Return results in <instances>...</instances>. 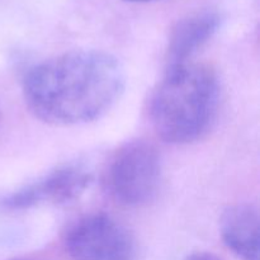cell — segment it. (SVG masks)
<instances>
[{
  "label": "cell",
  "mask_w": 260,
  "mask_h": 260,
  "mask_svg": "<svg viewBox=\"0 0 260 260\" xmlns=\"http://www.w3.org/2000/svg\"><path fill=\"white\" fill-rule=\"evenodd\" d=\"M220 81L207 63L167 69L150 99V121L164 141L190 144L205 136L217 116Z\"/></svg>",
  "instance_id": "obj_2"
},
{
  "label": "cell",
  "mask_w": 260,
  "mask_h": 260,
  "mask_svg": "<svg viewBox=\"0 0 260 260\" xmlns=\"http://www.w3.org/2000/svg\"><path fill=\"white\" fill-rule=\"evenodd\" d=\"M127 2H135V3H145V2H155V0H127Z\"/></svg>",
  "instance_id": "obj_9"
},
{
  "label": "cell",
  "mask_w": 260,
  "mask_h": 260,
  "mask_svg": "<svg viewBox=\"0 0 260 260\" xmlns=\"http://www.w3.org/2000/svg\"><path fill=\"white\" fill-rule=\"evenodd\" d=\"M90 183L91 174L88 170L79 165H66L4 196L0 200V208L19 211L42 205H66L78 200Z\"/></svg>",
  "instance_id": "obj_5"
},
{
  "label": "cell",
  "mask_w": 260,
  "mask_h": 260,
  "mask_svg": "<svg viewBox=\"0 0 260 260\" xmlns=\"http://www.w3.org/2000/svg\"><path fill=\"white\" fill-rule=\"evenodd\" d=\"M0 117H2V111H0Z\"/></svg>",
  "instance_id": "obj_10"
},
{
  "label": "cell",
  "mask_w": 260,
  "mask_h": 260,
  "mask_svg": "<svg viewBox=\"0 0 260 260\" xmlns=\"http://www.w3.org/2000/svg\"><path fill=\"white\" fill-rule=\"evenodd\" d=\"M66 253L73 260H136L134 235L106 213L81 217L66 233Z\"/></svg>",
  "instance_id": "obj_4"
},
{
  "label": "cell",
  "mask_w": 260,
  "mask_h": 260,
  "mask_svg": "<svg viewBox=\"0 0 260 260\" xmlns=\"http://www.w3.org/2000/svg\"><path fill=\"white\" fill-rule=\"evenodd\" d=\"M123 88V69L114 56L80 50L29 69L23 80V96L41 121L76 126L101 118L118 101Z\"/></svg>",
  "instance_id": "obj_1"
},
{
  "label": "cell",
  "mask_w": 260,
  "mask_h": 260,
  "mask_svg": "<svg viewBox=\"0 0 260 260\" xmlns=\"http://www.w3.org/2000/svg\"><path fill=\"white\" fill-rule=\"evenodd\" d=\"M220 27V15L203 10L183 18L175 24L167 48V69L183 65L192 57Z\"/></svg>",
  "instance_id": "obj_6"
},
{
  "label": "cell",
  "mask_w": 260,
  "mask_h": 260,
  "mask_svg": "<svg viewBox=\"0 0 260 260\" xmlns=\"http://www.w3.org/2000/svg\"><path fill=\"white\" fill-rule=\"evenodd\" d=\"M185 260H223L220 256L215 255L212 253H207V251H198V253L192 254L188 256Z\"/></svg>",
  "instance_id": "obj_8"
},
{
  "label": "cell",
  "mask_w": 260,
  "mask_h": 260,
  "mask_svg": "<svg viewBox=\"0 0 260 260\" xmlns=\"http://www.w3.org/2000/svg\"><path fill=\"white\" fill-rule=\"evenodd\" d=\"M259 222L258 208L248 203L231 206L221 216L223 243L240 260H259Z\"/></svg>",
  "instance_id": "obj_7"
},
{
  "label": "cell",
  "mask_w": 260,
  "mask_h": 260,
  "mask_svg": "<svg viewBox=\"0 0 260 260\" xmlns=\"http://www.w3.org/2000/svg\"><path fill=\"white\" fill-rule=\"evenodd\" d=\"M161 177V157L155 145L135 140L122 145L109 157L103 183L116 203L142 207L156 198Z\"/></svg>",
  "instance_id": "obj_3"
}]
</instances>
